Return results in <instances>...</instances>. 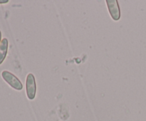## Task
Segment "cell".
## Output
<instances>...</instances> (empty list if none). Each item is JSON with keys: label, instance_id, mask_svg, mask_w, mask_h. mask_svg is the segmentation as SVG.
<instances>
[{"label": "cell", "instance_id": "obj_1", "mask_svg": "<svg viewBox=\"0 0 146 121\" xmlns=\"http://www.w3.org/2000/svg\"><path fill=\"white\" fill-rule=\"evenodd\" d=\"M1 77L3 79L14 89L17 91H21L23 88V85L20 80L16 75L8 71H4L1 72Z\"/></svg>", "mask_w": 146, "mask_h": 121}, {"label": "cell", "instance_id": "obj_2", "mask_svg": "<svg viewBox=\"0 0 146 121\" xmlns=\"http://www.w3.org/2000/svg\"><path fill=\"white\" fill-rule=\"evenodd\" d=\"M26 91H27V98L29 100H34L36 96V86L35 77L32 73H29L26 80Z\"/></svg>", "mask_w": 146, "mask_h": 121}, {"label": "cell", "instance_id": "obj_3", "mask_svg": "<svg viewBox=\"0 0 146 121\" xmlns=\"http://www.w3.org/2000/svg\"><path fill=\"white\" fill-rule=\"evenodd\" d=\"M110 14L114 21H118L121 18V11L117 0H106V1Z\"/></svg>", "mask_w": 146, "mask_h": 121}, {"label": "cell", "instance_id": "obj_4", "mask_svg": "<svg viewBox=\"0 0 146 121\" xmlns=\"http://www.w3.org/2000/svg\"><path fill=\"white\" fill-rule=\"evenodd\" d=\"M9 42L6 38H3L0 44V65L4 62L6 56H7V51H8Z\"/></svg>", "mask_w": 146, "mask_h": 121}, {"label": "cell", "instance_id": "obj_5", "mask_svg": "<svg viewBox=\"0 0 146 121\" xmlns=\"http://www.w3.org/2000/svg\"><path fill=\"white\" fill-rule=\"evenodd\" d=\"M9 2V0H0V4H7Z\"/></svg>", "mask_w": 146, "mask_h": 121}, {"label": "cell", "instance_id": "obj_6", "mask_svg": "<svg viewBox=\"0 0 146 121\" xmlns=\"http://www.w3.org/2000/svg\"><path fill=\"white\" fill-rule=\"evenodd\" d=\"M1 41H2V40H1V31H0V44H1Z\"/></svg>", "mask_w": 146, "mask_h": 121}]
</instances>
